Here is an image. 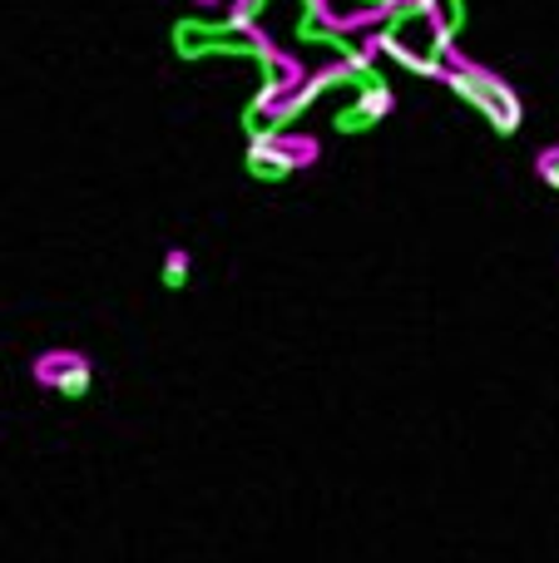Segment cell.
Returning a JSON list of instances; mask_svg holds the SVG:
<instances>
[{
  "label": "cell",
  "mask_w": 559,
  "mask_h": 563,
  "mask_svg": "<svg viewBox=\"0 0 559 563\" xmlns=\"http://www.w3.org/2000/svg\"><path fill=\"white\" fill-rule=\"evenodd\" d=\"M362 49L372 59L392 55L396 65L412 69V75H421V79H441L446 55L456 49V35L426 5H412V10H392V20L376 25L372 35L362 40Z\"/></svg>",
  "instance_id": "6da1fadb"
},
{
  "label": "cell",
  "mask_w": 559,
  "mask_h": 563,
  "mask_svg": "<svg viewBox=\"0 0 559 563\" xmlns=\"http://www.w3.org/2000/svg\"><path fill=\"white\" fill-rule=\"evenodd\" d=\"M441 85L451 89L456 99H465V104H471L475 114H481L501 139H515V134H520L525 104H520V95H515L511 79L495 75L491 65L471 59L465 49H451V55H446V69H441Z\"/></svg>",
  "instance_id": "7a4b0ae2"
},
{
  "label": "cell",
  "mask_w": 559,
  "mask_h": 563,
  "mask_svg": "<svg viewBox=\"0 0 559 563\" xmlns=\"http://www.w3.org/2000/svg\"><path fill=\"white\" fill-rule=\"evenodd\" d=\"M174 55L178 59H257V65H273L283 49L263 35L257 20H238V15H223V20H204V15H188L174 25Z\"/></svg>",
  "instance_id": "3957f363"
},
{
  "label": "cell",
  "mask_w": 559,
  "mask_h": 563,
  "mask_svg": "<svg viewBox=\"0 0 559 563\" xmlns=\"http://www.w3.org/2000/svg\"><path fill=\"white\" fill-rule=\"evenodd\" d=\"M317 154H322V144H317L313 134H263V139H248V178H257V184H283V178H293L297 168H313Z\"/></svg>",
  "instance_id": "277c9868"
},
{
  "label": "cell",
  "mask_w": 559,
  "mask_h": 563,
  "mask_svg": "<svg viewBox=\"0 0 559 563\" xmlns=\"http://www.w3.org/2000/svg\"><path fill=\"white\" fill-rule=\"evenodd\" d=\"M30 376H35V386L55 390V396H65V400H85L89 386H95V361H89L85 351L55 346L30 361Z\"/></svg>",
  "instance_id": "5b68a950"
},
{
  "label": "cell",
  "mask_w": 559,
  "mask_h": 563,
  "mask_svg": "<svg viewBox=\"0 0 559 563\" xmlns=\"http://www.w3.org/2000/svg\"><path fill=\"white\" fill-rule=\"evenodd\" d=\"M392 109H396L392 85H386V79H372V85L352 89V99H347V104L332 114V129H337V134H347V139L372 134V129L382 124V119L392 114Z\"/></svg>",
  "instance_id": "8992f818"
},
{
  "label": "cell",
  "mask_w": 559,
  "mask_h": 563,
  "mask_svg": "<svg viewBox=\"0 0 559 563\" xmlns=\"http://www.w3.org/2000/svg\"><path fill=\"white\" fill-rule=\"evenodd\" d=\"M188 273H194V257L184 253V247H168L164 253V291H184L188 287Z\"/></svg>",
  "instance_id": "52a82bcc"
},
{
  "label": "cell",
  "mask_w": 559,
  "mask_h": 563,
  "mask_svg": "<svg viewBox=\"0 0 559 563\" xmlns=\"http://www.w3.org/2000/svg\"><path fill=\"white\" fill-rule=\"evenodd\" d=\"M421 5L431 10V15L441 20L451 35H461V30H465V0H421Z\"/></svg>",
  "instance_id": "ba28073f"
},
{
  "label": "cell",
  "mask_w": 559,
  "mask_h": 563,
  "mask_svg": "<svg viewBox=\"0 0 559 563\" xmlns=\"http://www.w3.org/2000/svg\"><path fill=\"white\" fill-rule=\"evenodd\" d=\"M535 174H540L545 188H555V194H559V144H550V148H540V154H535Z\"/></svg>",
  "instance_id": "9c48e42d"
},
{
  "label": "cell",
  "mask_w": 559,
  "mask_h": 563,
  "mask_svg": "<svg viewBox=\"0 0 559 563\" xmlns=\"http://www.w3.org/2000/svg\"><path fill=\"white\" fill-rule=\"evenodd\" d=\"M194 5H204V10H208V5H223V0H194Z\"/></svg>",
  "instance_id": "30bf717a"
},
{
  "label": "cell",
  "mask_w": 559,
  "mask_h": 563,
  "mask_svg": "<svg viewBox=\"0 0 559 563\" xmlns=\"http://www.w3.org/2000/svg\"><path fill=\"white\" fill-rule=\"evenodd\" d=\"M362 5H382V0H362Z\"/></svg>",
  "instance_id": "8fae6325"
}]
</instances>
